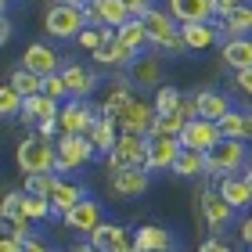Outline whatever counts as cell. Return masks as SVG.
<instances>
[{
	"instance_id": "cell-50",
	"label": "cell",
	"mask_w": 252,
	"mask_h": 252,
	"mask_svg": "<svg viewBox=\"0 0 252 252\" xmlns=\"http://www.w3.org/2000/svg\"><path fill=\"white\" fill-rule=\"evenodd\" d=\"M242 242L252 249V209H249V216H245V220H242Z\"/></svg>"
},
{
	"instance_id": "cell-44",
	"label": "cell",
	"mask_w": 252,
	"mask_h": 252,
	"mask_svg": "<svg viewBox=\"0 0 252 252\" xmlns=\"http://www.w3.org/2000/svg\"><path fill=\"white\" fill-rule=\"evenodd\" d=\"M216 4V18H223V15H231L234 7H245V4H252V0H213Z\"/></svg>"
},
{
	"instance_id": "cell-3",
	"label": "cell",
	"mask_w": 252,
	"mask_h": 252,
	"mask_svg": "<svg viewBox=\"0 0 252 252\" xmlns=\"http://www.w3.org/2000/svg\"><path fill=\"white\" fill-rule=\"evenodd\" d=\"M54 152H58V162H54L58 177H68V173H76V169H83L97 158V148L90 144V137H58Z\"/></svg>"
},
{
	"instance_id": "cell-9",
	"label": "cell",
	"mask_w": 252,
	"mask_h": 252,
	"mask_svg": "<svg viewBox=\"0 0 252 252\" xmlns=\"http://www.w3.org/2000/svg\"><path fill=\"white\" fill-rule=\"evenodd\" d=\"M184 155V144H180V137H148V173H162L169 169L173 173L177 158Z\"/></svg>"
},
{
	"instance_id": "cell-32",
	"label": "cell",
	"mask_w": 252,
	"mask_h": 252,
	"mask_svg": "<svg viewBox=\"0 0 252 252\" xmlns=\"http://www.w3.org/2000/svg\"><path fill=\"white\" fill-rule=\"evenodd\" d=\"M97 11H101V22H105V29H123L126 22H130V7L123 4V0H94Z\"/></svg>"
},
{
	"instance_id": "cell-27",
	"label": "cell",
	"mask_w": 252,
	"mask_h": 252,
	"mask_svg": "<svg viewBox=\"0 0 252 252\" xmlns=\"http://www.w3.org/2000/svg\"><path fill=\"white\" fill-rule=\"evenodd\" d=\"M83 198H87V194H83V188H79V184H72V180H58V188L51 191L54 216H62V220H65V216L72 213V209H76V205L83 202Z\"/></svg>"
},
{
	"instance_id": "cell-53",
	"label": "cell",
	"mask_w": 252,
	"mask_h": 252,
	"mask_svg": "<svg viewBox=\"0 0 252 252\" xmlns=\"http://www.w3.org/2000/svg\"><path fill=\"white\" fill-rule=\"evenodd\" d=\"M72 252H101V249H97V245H90V242H83V245H76Z\"/></svg>"
},
{
	"instance_id": "cell-52",
	"label": "cell",
	"mask_w": 252,
	"mask_h": 252,
	"mask_svg": "<svg viewBox=\"0 0 252 252\" xmlns=\"http://www.w3.org/2000/svg\"><path fill=\"white\" fill-rule=\"evenodd\" d=\"M11 36H15V29H11V22L4 18V29H0V43H7Z\"/></svg>"
},
{
	"instance_id": "cell-8",
	"label": "cell",
	"mask_w": 252,
	"mask_h": 252,
	"mask_svg": "<svg viewBox=\"0 0 252 252\" xmlns=\"http://www.w3.org/2000/svg\"><path fill=\"white\" fill-rule=\"evenodd\" d=\"M97 116L101 112H94L87 101H65L62 116H58V130H62V137H87L94 130Z\"/></svg>"
},
{
	"instance_id": "cell-37",
	"label": "cell",
	"mask_w": 252,
	"mask_h": 252,
	"mask_svg": "<svg viewBox=\"0 0 252 252\" xmlns=\"http://www.w3.org/2000/svg\"><path fill=\"white\" fill-rule=\"evenodd\" d=\"M22 108H26V97H22L11 83H4L0 87V116L4 119H22Z\"/></svg>"
},
{
	"instance_id": "cell-30",
	"label": "cell",
	"mask_w": 252,
	"mask_h": 252,
	"mask_svg": "<svg viewBox=\"0 0 252 252\" xmlns=\"http://www.w3.org/2000/svg\"><path fill=\"white\" fill-rule=\"evenodd\" d=\"M119 43H126L133 54H144V47H152V40H148V29L141 26V18H130L123 29H116Z\"/></svg>"
},
{
	"instance_id": "cell-15",
	"label": "cell",
	"mask_w": 252,
	"mask_h": 252,
	"mask_svg": "<svg viewBox=\"0 0 252 252\" xmlns=\"http://www.w3.org/2000/svg\"><path fill=\"white\" fill-rule=\"evenodd\" d=\"M22 65L29 68V72H36V76H54V72H62V58H58V51L51 47V43H29L26 54H22Z\"/></svg>"
},
{
	"instance_id": "cell-29",
	"label": "cell",
	"mask_w": 252,
	"mask_h": 252,
	"mask_svg": "<svg viewBox=\"0 0 252 252\" xmlns=\"http://www.w3.org/2000/svg\"><path fill=\"white\" fill-rule=\"evenodd\" d=\"M94 62H101L105 68H130V65L137 62V54L126 47V43H119V36H112L105 47L94 54Z\"/></svg>"
},
{
	"instance_id": "cell-20",
	"label": "cell",
	"mask_w": 252,
	"mask_h": 252,
	"mask_svg": "<svg viewBox=\"0 0 252 252\" xmlns=\"http://www.w3.org/2000/svg\"><path fill=\"white\" fill-rule=\"evenodd\" d=\"M194 101H198V119H209V123H220L234 112L227 94H220V90H194Z\"/></svg>"
},
{
	"instance_id": "cell-19",
	"label": "cell",
	"mask_w": 252,
	"mask_h": 252,
	"mask_svg": "<svg viewBox=\"0 0 252 252\" xmlns=\"http://www.w3.org/2000/svg\"><path fill=\"white\" fill-rule=\"evenodd\" d=\"M220 62L234 72H245L252 68V36H234V40H223L220 47Z\"/></svg>"
},
{
	"instance_id": "cell-35",
	"label": "cell",
	"mask_w": 252,
	"mask_h": 252,
	"mask_svg": "<svg viewBox=\"0 0 252 252\" xmlns=\"http://www.w3.org/2000/svg\"><path fill=\"white\" fill-rule=\"evenodd\" d=\"M22 213H26L32 223H43V220H51V216H54V205H51V198H43V194H29L26 191V198H22Z\"/></svg>"
},
{
	"instance_id": "cell-39",
	"label": "cell",
	"mask_w": 252,
	"mask_h": 252,
	"mask_svg": "<svg viewBox=\"0 0 252 252\" xmlns=\"http://www.w3.org/2000/svg\"><path fill=\"white\" fill-rule=\"evenodd\" d=\"M184 126H188V119L180 116V112H177V116H158L148 137H180V133H184Z\"/></svg>"
},
{
	"instance_id": "cell-54",
	"label": "cell",
	"mask_w": 252,
	"mask_h": 252,
	"mask_svg": "<svg viewBox=\"0 0 252 252\" xmlns=\"http://www.w3.org/2000/svg\"><path fill=\"white\" fill-rule=\"evenodd\" d=\"M54 4H68V7H83V0H54Z\"/></svg>"
},
{
	"instance_id": "cell-51",
	"label": "cell",
	"mask_w": 252,
	"mask_h": 252,
	"mask_svg": "<svg viewBox=\"0 0 252 252\" xmlns=\"http://www.w3.org/2000/svg\"><path fill=\"white\" fill-rule=\"evenodd\" d=\"M0 252H22V242H15V238H0Z\"/></svg>"
},
{
	"instance_id": "cell-34",
	"label": "cell",
	"mask_w": 252,
	"mask_h": 252,
	"mask_svg": "<svg viewBox=\"0 0 252 252\" xmlns=\"http://www.w3.org/2000/svg\"><path fill=\"white\" fill-rule=\"evenodd\" d=\"M173 177H180V180L205 177V155L202 152H188V148H184V155H180L177 166H173Z\"/></svg>"
},
{
	"instance_id": "cell-36",
	"label": "cell",
	"mask_w": 252,
	"mask_h": 252,
	"mask_svg": "<svg viewBox=\"0 0 252 252\" xmlns=\"http://www.w3.org/2000/svg\"><path fill=\"white\" fill-rule=\"evenodd\" d=\"M220 133L227 141H249L252 130H249V116L245 112H231L227 119H220Z\"/></svg>"
},
{
	"instance_id": "cell-4",
	"label": "cell",
	"mask_w": 252,
	"mask_h": 252,
	"mask_svg": "<svg viewBox=\"0 0 252 252\" xmlns=\"http://www.w3.org/2000/svg\"><path fill=\"white\" fill-rule=\"evenodd\" d=\"M141 26L148 29V40H152V47H162L169 54H180V51H188L184 47V40H180V26L173 18H169V11H144L141 15Z\"/></svg>"
},
{
	"instance_id": "cell-57",
	"label": "cell",
	"mask_w": 252,
	"mask_h": 252,
	"mask_svg": "<svg viewBox=\"0 0 252 252\" xmlns=\"http://www.w3.org/2000/svg\"><path fill=\"white\" fill-rule=\"evenodd\" d=\"M123 252H137V249H133V245H130V249H123Z\"/></svg>"
},
{
	"instance_id": "cell-46",
	"label": "cell",
	"mask_w": 252,
	"mask_h": 252,
	"mask_svg": "<svg viewBox=\"0 0 252 252\" xmlns=\"http://www.w3.org/2000/svg\"><path fill=\"white\" fill-rule=\"evenodd\" d=\"M36 137L54 144V137H62V130H58V123H40V126H36Z\"/></svg>"
},
{
	"instance_id": "cell-16",
	"label": "cell",
	"mask_w": 252,
	"mask_h": 252,
	"mask_svg": "<svg viewBox=\"0 0 252 252\" xmlns=\"http://www.w3.org/2000/svg\"><path fill=\"white\" fill-rule=\"evenodd\" d=\"M62 79L68 87V101H87L97 90V76L90 72V68H83V65H65L62 68Z\"/></svg>"
},
{
	"instance_id": "cell-5",
	"label": "cell",
	"mask_w": 252,
	"mask_h": 252,
	"mask_svg": "<svg viewBox=\"0 0 252 252\" xmlns=\"http://www.w3.org/2000/svg\"><path fill=\"white\" fill-rule=\"evenodd\" d=\"M108 177L123 173V169H144L148 166V137H133V133H119L116 152L105 158Z\"/></svg>"
},
{
	"instance_id": "cell-38",
	"label": "cell",
	"mask_w": 252,
	"mask_h": 252,
	"mask_svg": "<svg viewBox=\"0 0 252 252\" xmlns=\"http://www.w3.org/2000/svg\"><path fill=\"white\" fill-rule=\"evenodd\" d=\"M4 238H15V242H29V238H32V220L18 209L15 216H11V220H4Z\"/></svg>"
},
{
	"instance_id": "cell-23",
	"label": "cell",
	"mask_w": 252,
	"mask_h": 252,
	"mask_svg": "<svg viewBox=\"0 0 252 252\" xmlns=\"http://www.w3.org/2000/svg\"><path fill=\"white\" fill-rule=\"evenodd\" d=\"M216 191H220V198L231 205V209H252V188L245 177H223L216 180Z\"/></svg>"
},
{
	"instance_id": "cell-40",
	"label": "cell",
	"mask_w": 252,
	"mask_h": 252,
	"mask_svg": "<svg viewBox=\"0 0 252 252\" xmlns=\"http://www.w3.org/2000/svg\"><path fill=\"white\" fill-rule=\"evenodd\" d=\"M58 173H36V177H26V191L29 194H43V198H51V191L58 188Z\"/></svg>"
},
{
	"instance_id": "cell-17",
	"label": "cell",
	"mask_w": 252,
	"mask_h": 252,
	"mask_svg": "<svg viewBox=\"0 0 252 252\" xmlns=\"http://www.w3.org/2000/svg\"><path fill=\"white\" fill-rule=\"evenodd\" d=\"M90 245H97L101 252H123L133 245V234L126 231L123 223H101L94 234H90Z\"/></svg>"
},
{
	"instance_id": "cell-56",
	"label": "cell",
	"mask_w": 252,
	"mask_h": 252,
	"mask_svg": "<svg viewBox=\"0 0 252 252\" xmlns=\"http://www.w3.org/2000/svg\"><path fill=\"white\" fill-rule=\"evenodd\" d=\"M245 116H249V130H252V112H245Z\"/></svg>"
},
{
	"instance_id": "cell-24",
	"label": "cell",
	"mask_w": 252,
	"mask_h": 252,
	"mask_svg": "<svg viewBox=\"0 0 252 252\" xmlns=\"http://www.w3.org/2000/svg\"><path fill=\"white\" fill-rule=\"evenodd\" d=\"M130 79L133 87H158L162 83V58H155V54H137V62L130 65Z\"/></svg>"
},
{
	"instance_id": "cell-47",
	"label": "cell",
	"mask_w": 252,
	"mask_h": 252,
	"mask_svg": "<svg viewBox=\"0 0 252 252\" xmlns=\"http://www.w3.org/2000/svg\"><path fill=\"white\" fill-rule=\"evenodd\" d=\"M234 87L245 90V94L252 97V68H245V72H234Z\"/></svg>"
},
{
	"instance_id": "cell-28",
	"label": "cell",
	"mask_w": 252,
	"mask_h": 252,
	"mask_svg": "<svg viewBox=\"0 0 252 252\" xmlns=\"http://www.w3.org/2000/svg\"><path fill=\"white\" fill-rule=\"evenodd\" d=\"M180 40H184L188 51H209L216 40H220V29L216 22H205V26H180Z\"/></svg>"
},
{
	"instance_id": "cell-21",
	"label": "cell",
	"mask_w": 252,
	"mask_h": 252,
	"mask_svg": "<svg viewBox=\"0 0 252 252\" xmlns=\"http://www.w3.org/2000/svg\"><path fill=\"white\" fill-rule=\"evenodd\" d=\"M130 101H133V79L126 76V79H116V87L108 90V97L101 101V108H97V112L119 123V116H123L126 108H130Z\"/></svg>"
},
{
	"instance_id": "cell-45",
	"label": "cell",
	"mask_w": 252,
	"mask_h": 252,
	"mask_svg": "<svg viewBox=\"0 0 252 252\" xmlns=\"http://www.w3.org/2000/svg\"><path fill=\"white\" fill-rule=\"evenodd\" d=\"M198 252H234V249L227 245L223 238H205V242L198 245Z\"/></svg>"
},
{
	"instance_id": "cell-14",
	"label": "cell",
	"mask_w": 252,
	"mask_h": 252,
	"mask_svg": "<svg viewBox=\"0 0 252 252\" xmlns=\"http://www.w3.org/2000/svg\"><path fill=\"white\" fill-rule=\"evenodd\" d=\"M148 188H152L148 169H123V173H112V177H108L112 198H141Z\"/></svg>"
},
{
	"instance_id": "cell-31",
	"label": "cell",
	"mask_w": 252,
	"mask_h": 252,
	"mask_svg": "<svg viewBox=\"0 0 252 252\" xmlns=\"http://www.w3.org/2000/svg\"><path fill=\"white\" fill-rule=\"evenodd\" d=\"M7 83L18 90L22 97H36V94H43V76H36V72H29L26 65H18L15 72L7 76Z\"/></svg>"
},
{
	"instance_id": "cell-18",
	"label": "cell",
	"mask_w": 252,
	"mask_h": 252,
	"mask_svg": "<svg viewBox=\"0 0 252 252\" xmlns=\"http://www.w3.org/2000/svg\"><path fill=\"white\" fill-rule=\"evenodd\" d=\"M101 223H105L101 220V205L94 198H83L72 213L65 216V227H72V231H79V234H94Z\"/></svg>"
},
{
	"instance_id": "cell-42",
	"label": "cell",
	"mask_w": 252,
	"mask_h": 252,
	"mask_svg": "<svg viewBox=\"0 0 252 252\" xmlns=\"http://www.w3.org/2000/svg\"><path fill=\"white\" fill-rule=\"evenodd\" d=\"M22 198H26V191H7L4 202H0V216H4V220H11V216L22 209Z\"/></svg>"
},
{
	"instance_id": "cell-33",
	"label": "cell",
	"mask_w": 252,
	"mask_h": 252,
	"mask_svg": "<svg viewBox=\"0 0 252 252\" xmlns=\"http://www.w3.org/2000/svg\"><path fill=\"white\" fill-rule=\"evenodd\" d=\"M152 105H155L158 116H177V112L184 108V90L180 87H158Z\"/></svg>"
},
{
	"instance_id": "cell-6",
	"label": "cell",
	"mask_w": 252,
	"mask_h": 252,
	"mask_svg": "<svg viewBox=\"0 0 252 252\" xmlns=\"http://www.w3.org/2000/svg\"><path fill=\"white\" fill-rule=\"evenodd\" d=\"M83 7H68V4H54L43 15V32L54 40H76L83 32Z\"/></svg>"
},
{
	"instance_id": "cell-25",
	"label": "cell",
	"mask_w": 252,
	"mask_h": 252,
	"mask_svg": "<svg viewBox=\"0 0 252 252\" xmlns=\"http://www.w3.org/2000/svg\"><path fill=\"white\" fill-rule=\"evenodd\" d=\"M119 123L116 119H108V116H97V123H94V130H90L87 137H90V144H94L97 148V155H112V152H116V144H119Z\"/></svg>"
},
{
	"instance_id": "cell-10",
	"label": "cell",
	"mask_w": 252,
	"mask_h": 252,
	"mask_svg": "<svg viewBox=\"0 0 252 252\" xmlns=\"http://www.w3.org/2000/svg\"><path fill=\"white\" fill-rule=\"evenodd\" d=\"M220 141H223L220 123H209V119H191L184 126V133H180V144H184L188 152H202V155H209Z\"/></svg>"
},
{
	"instance_id": "cell-48",
	"label": "cell",
	"mask_w": 252,
	"mask_h": 252,
	"mask_svg": "<svg viewBox=\"0 0 252 252\" xmlns=\"http://www.w3.org/2000/svg\"><path fill=\"white\" fill-rule=\"evenodd\" d=\"M123 4L130 7V15H133V18H141L144 11H152V0H123Z\"/></svg>"
},
{
	"instance_id": "cell-41",
	"label": "cell",
	"mask_w": 252,
	"mask_h": 252,
	"mask_svg": "<svg viewBox=\"0 0 252 252\" xmlns=\"http://www.w3.org/2000/svg\"><path fill=\"white\" fill-rule=\"evenodd\" d=\"M43 94H47V97H54L58 105H65V101H68V87H65L62 72H54V76H47V79H43Z\"/></svg>"
},
{
	"instance_id": "cell-13",
	"label": "cell",
	"mask_w": 252,
	"mask_h": 252,
	"mask_svg": "<svg viewBox=\"0 0 252 252\" xmlns=\"http://www.w3.org/2000/svg\"><path fill=\"white\" fill-rule=\"evenodd\" d=\"M133 249L137 252H177V238L169 227L158 223H141L133 231Z\"/></svg>"
},
{
	"instance_id": "cell-11",
	"label": "cell",
	"mask_w": 252,
	"mask_h": 252,
	"mask_svg": "<svg viewBox=\"0 0 252 252\" xmlns=\"http://www.w3.org/2000/svg\"><path fill=\"white\" fill-rule=\"evenodd\" d=\"M155 119H158V112H155L152 101L133 97L130 108L119 116V130L123 133H133V137H148V133H152V126H155Z\"/></svg>"
},
{
	"instance_id": "cell-12",
	"label": "cell",
	"mask_w": 252,
	"mask_h": 252,
	"mask_svg": "<svg viewBox=\"0 0 252 252\" xmlns=\"http://www.w3.org/2000/svg\"><path fill=\"white\" fill-rule=\"evenodd\" d=\"M169 18L180 22V26H205V22H216V4L213 0H169Z\"/></svg>"
},
{
	"instance_id": "cell-22",
	"label": "cell",
	"mask_w": 252,
	"mask_h": 252,
	"mask_svg": "<svg viewBox=\"0 0 252 252\" xmlns=\"http://www.w3.org/2000/svg\"><path fill=\"white\" fill-rule=\"evenodd\" d=\"M62 116V105L47 94H36V97H26V108H22V119L40 126V123H58Z\"/></svg>"
},
{
	"instance_id": "cell-1",
	"label": "cell",
	"mask_w": 252,
	"mask_h": 252,
	"mask_svg": "<svg viewBox=\"0 0 252 252\" xmlns=\"http://www.w3.org/2000/svg\"><path fill=\"white\" fill-rule=\"evenodd\" d=\"M249 166H252V152H249L245 141H227L223 137V141L205 155V177H216V180L238 177V173H245Z\"/></svg>"
},
{
	"instance_id": "cell-26",
	"label": "cell",
	"mask_w": 252,
	"mask_h": 252,
	"mask_svg": "<svg viewBox=\"0 0 252 252\" xmlns=\"http://www.w3.org/2000/svg\"><path fill=\"white\" fill-rule=\"evenodd\" d=\"M216 29H220V36H223V40L249 36V32H252V4H245V7H234L231 15L216 18Z\"/></svg>"
},
{
	"instance_id": "cell-55",
	"label": "cell",
	"mask_w": 252,
	"mask_h": 252,
	"mask_svg": "<svg viewBox=\"0 0 252 252\" xmlns=\"http://www.w3.org/2000/svg\"><path fill=\"white\" fill-rule=\"evenodd\" d=\"M245 180H249V188H252V166H249V169H245Z\"/></svg>"
},
{
	"instance_id": "cell-49",
	"label": "cell",
	"mask_w": 252,
	"mask_h": 252,
	"mask_svg": "<svg viewBox=\"0 0 252 252\" xmlns=\"http://www.w3.org/2000/svg\"><path fill=\"white\" fill-rule=\"evenodd\" d=\"M22 252H51L47 242H40V238H29V242H22Z\"/></svg>"
},
{
	"instance_id": "cell-43",
	"label": "cell",
	"mask_w": 252,
	"mask_h": 252,
	"mask_svg": "<svg viewBox=\"0 0 252 252\" xmlns=\"http://www.w3.org/2000/svg\"><path fill=\"white\" fill-rule=\"evenodd\" d=\"M83 26H87V29H105V22H101V11H97V4H83Z\"/></svg>"
},
{
	"instance_id": "cell-7",
	"label": "cell",
	"mask_w": 252,
	"mask_h": 252,
	"mask_svg": "<svg viewBox=\"0 0 252 252\" xmlns=\"http://www.w3.org/2000/svg\"><path fill=\"white\" fill-rule=\"evenodd\" d=\"M194 205L202 209V216H205V223H209V231H213V238H220L223 234V227L234 220V209L227 205L223 198H220V191L216 188H198V194H194Z\"/></svg>"
},
{
	"instance_id": "cell-2",
	"label": "cell",
	"mask_w": 252,
	"mask_h": 252,
	"mask_svg": "<svg viewBox=\"0 0 252 252\" xmlns=\"http://www.w3.org/2000/svg\"><path fill=\"white\" fill-rule=\"evenodd\" d=\"M15 162L26 177L36 173H54V162H58V152H54L51 141H40V137H22L15 148Z\"/></svg>"
},
{
	"instance_id": "cell-58",
	"label": "cell",
	"mask_w": 252,
	"mask_h": 252,
	"mask_svg": "<svg viewBox=\"0 0 252 252\" xmlns=\"http://www.w3.org/2000/svg\"><path fill=\"white\" fill-rule=\"evenodd\" d=\"M83 4H94V0H83Z\"/></svg>"
}]
</instances>
